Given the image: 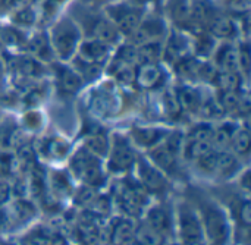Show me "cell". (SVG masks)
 <instances>
[{
    "instance_id": "1",
    "label": "cell",
    "mask_w": 251,
    "mask_h": 245,
    "mask_svg": "<svg viewBox=\"0 0 251 245\" xmlns=\"http://www.w3.org/2000/svg\"><path fill=\"white\" fill-rule=\"evenodd\" d=\"M79 29L71 19H62L51 31L50 46L54 53L62 59L68 60L74 56L79 43Z\"/></svg>"
},
{
    "instance_id": "2",
    "label": "cell",
    "mask_w": 251,
    "mask_h": 245,
    "mask_svg": "<svg viewBox=\"0 0 251 245\" xmlns=\"http://www.w3.org/2000/svg\"><path fill=\"white\" fill-rule=\"evenodd\" d=\"M71 168L74 173L79 179H82L88 187H99L104 181L99 159L87 150H79L74 156Z\"/></svg>"
},
{
    "instance_id": "3",
    "label": "cell",
    "mask_w": 251,
    "mask_h": 245,
    "mask_svg": "<svg viewBox=\"0 0 251 245\" xmlns=\"http://www.w3.org/2000/svg\"><path fill=\"white\" fill-rule=\"evenodd\" d=\"M179 235L185 245H201L203 243L201 225L188 209H182L179 213Z\"/></svg>"
},
{
    "instance_id": "4",
    "label": "cell",
    "mask_w": 251,
    "mask_h": 245,
    "mask_svg": "<svg viewBox=\"0 0 251 245\" xmlns=\"http://www.w3.org/2000/svg\"><path fill=\"white\" fill-rule=\"evenodd\" d=\"M135 162V153L131 148V146L121 140L118 135L115 137V144L112 147V154L109 160V169L113 172H124L128 171Z\"/></svg>"
},
{
    "instance_id": "5",
    "label": "cell",
    "mask_w": 251,
    "mask_h": 245,
    "mask_svg": "<svg viewBox=\"0 0 251 245\" xmlns=\"http://www.w3.org/2000/svg\"><path fill=\"white\" fill-rule=\"evenodd\" d=\"M165 81V72L157 63H140L134 72V82L143 90H153Z\"/></svg>"
},
{
    "instance_id": "6",
    "label": "cell",
    "mask_w": 251,
    "mask_h": 245,
    "mask_svg": "<svg viewBox=\"0 0 251 245\" xmlns=\"http://www.w3.org/2000/svg\"><path fill=\"white\" fill-rule=\"evenodd\" d=\"M112 18H113L112 22L115 24L119 34H125V35H131L141 22V13L126 6H118L112 9Z\"/></svg>"
},
{
    "instance_id": "7",
    "label": "cell",
    "mask_w": 251,
    "mask_h": 245,
    "mask_svg": "<svg viewBox=\"0 0 251 245\" xmlns=\"http://www.w3.org/2000/svg\"><path fill=\"white\" fill-rule=\"evenodd\" d=\"M204 225H206L207 237L210 238L212 243L219 245L226 240V235H228L226 220H225V216L218 209H207L206 210Z\"/></svg>"
},
{
    "instance_id": "8",
    "label": "cell",
    "mask_w": 251,
    "mask_h": 245,
    "mask_svg": "<svg viewBox=\"0 0 251 245\" xmlns=\"http://www.w3.org/2000/svg\"><path fill=\"white\" fill-rule=\"evenodd\" d=\"M163 34H165L163 22L160 19H157V18H150V19L141 21L140 25L137 26V29L129 37H131L134 46H140L143 43L157 40Z\"/></svg>"
},
{
    "instance_id": "9",
    "label": "cell",
    "mask_w": 251,
    "mask_h": 245,
    "mask_svg": "<svg viewBox=\"0 0 251 245\" xmlns=\"http://www.w3.org/2000/svg\"><path fill=\"white\" fill-rule=\"evenodd\" d=\"M107 56H109V44L96 38L84 41L79 47V59L88 63L100 65L107 59Z\"/></svg>"
},
{
    "instance_id": "10",
    "label": "cell",
    "mask_w": 251,
    "mask_h": 245,
    "mask_svg": "<svg viewBox=\"0 0 251 245\" xmlns=\"http://www.w3.org/2000/svg\"><path fill=\"white\" fill-rule=\"evenodd\" d=\"M140 178L144 185L151 193H162L166 190V179L160 169L149 165L144 160H140Z\"/></svg>"
},
{
    "instance_id": "11",
    "label": "cell",
    "mask_w": 251,
    "mask_h": 245,
    "mask_svg": "<svg viewBox=\"0 0 251 245\" xmlns=\"http://www.w3.org/2000/svg\"><path fill=\"white\" fill-rule=\"evenodd\" d=\"M119 203L125 213L131 216H138L144 206V196L141 191L134 190L131 187H124L119 191Z\"/></svg>"
},
{
    "instance_id": "12",
    "label": "cell",
    "mask_w": 251,
    "mask_h": 245,
    "mask_svg": "<svg viewBox=\"0 0 251 245\" xmlns=\"http://www.w3.org/2000/svg\"><path fill=\"white\" fill-rule=\"evenodd\" d=\"M209 32L212 37H218V38H231L235 35L237 32V26L234 24V21L228 16H216L213 15V18L209 21Z\"/></svg>"
},
{
    "instance_id": "13",
    "label": "cell",
    "mask_w": 251,
    "mask_h": 245,
    "mask_svg": "<svg viewBox=\"0 0 251 245\" xmlns=\"http://www.w3.org/2000/svg\"><path fill=\"white\" fill-rule=\"evenodd\" d=\"M215 85H218V88L221 91H238L243 82L241 78V72L240 71H216L213 75Z\"/></svg>"
},
{
    "instance_id": "14",
    "label": "cell",
    "mask_w": 251,
    "mask_h": 245,
    "mask_svg": "<svg viewBox=\"0 0 251 245\" xmlns=\"http://www.w3.org/2000/svg\"><path fill=\"white\" fill-rule=\"evenodd\" d=\"M213 15V4L210 0H190V22L196 25L209 24Z\"/></svg>"
},
{
    "instance_id": "15",
    "label": "cell",
    "mask_w": 251,
    "mask_h": 245,
    "mask_svg": "<svg viewBox=\"0 0 251 245\" xmlns=\"http://www.w3.org/2000/svg\"><path fill=\"white\" fill-rule=\"evenodd\" d=\"M57 84H59L62 93L74 94L81 88L82 79L76 71L60 66V68H57Z\"/></svg>"
},
{
    "instance_id": "16",
    "label": "cell",
    "mask_w": 251,
    "mask_h": 245,
    "mask_svg": "<svg viewBox=\"0 0 251 245\" xmlns=\"http://www.w3.org/2000/svg\"><path fill=\"white\" fill-rule=\"evenodd\" d=\"M134 232L135 228L131 220H116L110 234L112 245H134Z\"/></svg>"
},
{
    "instance_id": "17",
    "label": "cell",
    "mask_w": 251,
    "mask_h": 245,
    "mask_svg": "<svg viewBox=\"0 0 251 245\" xmlns=\"http://www.w3.org/2000/svg\"><path fill=\"white\" fill-rule=\"evenodd\" d=\"M119 31L116 29L115 24L109 19L100 18L96 19L93 24V38L100 40L106 44H112L118 40Z\"/></svg>"
},
{
    "instance_id": "18",
    "label": "cell",
    "mask_w": 251,
    "mask_h": 245,
    "mask_svg": "<svg viewBox=\"0 0 251 245\" xmlns=\"http://www.w3.org/2000/svg\"><path fill=\"white\" fill-rule=\"evenodd\" d=\"M176 98L181 106V110L185 112H199L203 104L200 93L191 87H181L176 93Z\"/></svg>"
},
{
    "instance_id": "19",
    "label": "cell",
    "mask_w": 251,
    "mask_h": 245,
    "mask_svg": "<svg viewBox=\"0 0 251 245\" xmlns=\"http://www.w3.org/2000/svg\"><path fill=\"white\" fill-rule=\"evenodd\" d=\"M216 63L221 71H240L238 50L231 44L222 46L216 50Z\"/></svg>"
},
{
    "instance_id": "20",
    "label": "cell",
    "mask_w": 251,
    "mask_h": 245,
    "mask_svg": "<svg viewBox=\"0 0 251 245\" xmlns=\"http://www.w3.org/2000/svg\"><path fill=\"white\" fill-rule=\"evenodd\" d=\"M162 44L159 40L143 43L137 47V60L140 63H157L162 56Z\"/></svg>"
},
{
    "instance_id": "21",
    "label": "cell",
    "mask_w": 251,
    "mask_h": 245,
    "mask_svg": "<svg viewBox=\"0 0 251 245\" xmlns=\"http://www.w3.org/2000/svg\"><path fill=\"white\" fill-rule=\"evenodd\" d=\"M150 157L156 163V166L166 172H174L176 169V154L172 153L166 146H160L151 150Z\"/></svg>"
},
{
    "instance_id": "22",
    "label": "cell",
    "mask_w": 251,
    "mask_h": 245,
    "mask_svg": "<svg viewBox=\"0 0 251 245\" xmlns=\"http://www.w3.org/2000/svg\"><path fill=\"white\" fill-rule=\"evenodd\" d=\"M134 243L137 245H163V234L153 229L150 225L143 223L134 232Z\"/></svg>"
},
{
    "instance_id": "23",
    "label": "cell",
    "mask_w": 251,
    "mask_h": 245,
    "mask_svg": "<svg viewBox=\"0 0 251 245\" xmlns=\"http://www.w3.org/2000/svg\"><path fill=\"white\" fill-rule=\"evenodd\" d=\"M187 40L182 37V35H176V34H172V37L169 38L168 44H166V49H163L162 54L168 59V62H178L181 57L187 56Z\"/></svg>"
},
{
    "instance_id": "24",
    "label": "cell",
    "mask_w": 251,
    "mask_h": 245,
    "mask_svg": "<svg viewBox=\"0 0 251 245\" xmlns=\"http://www.w3.org/2000/svg\"><path fill=\"white\" fill-rule=\"evenodd\" d=\"M235 126L232 123H224L221 126H218L215 131H213V135H212V146H213V150L216 151H221V150H225L229 144H231V138L235 132Z\"/></svg>"
},
{
    "instance_id": "25",
    "label": "cell",
    "mask_w": 251,
    "mask_h": 245,
    "mask_svg": "<svg viewBox=\"0 0 251 245\" xmlns=\"http://www.w3.org/2000/svg\"><path fill=\"white\" fill-rule=\"evenodd\" d=\"M147 225L160 234H165L171 229V216L163 207H153L147 215Z\"/></svg>"
},
{
    "instance_id": "26",
    "label": "cell",
    "mask_w": 251,
    "mask_h": 245,
    "mask_svg": "<svg viewBox=\"0 0 251 245\" xmlns=\"http://www.w3.org/2000/svg\"><path fill=\"white\" fill-rule=\"evenodd\" d=\"M200 65H201V63H200L197 59L184 56V57H181V59L175 63V69H176V74H178L181 78L191 79V78L199 76Z\"/></svg>"
},
{
    "instance_id": "27",
    "label": "cell",
    "mask_w": 251,
    "mask_h": 245,
    "mask_svg": "<svg viewBox=\"0 0 251 245\" xmlns=\"http://www.w3.org/2000/svg\"><path fill=\"white\" fill-rule=\"evenodd\" d=\"M237 169V157L225 150L216 151V163H215V172L222 175H231Z\"/></svg>"
},
{
    "instance_id": "28",
    "label": "cell",
    "mask_w": 251,
    "mask_h": 245,
    "mask_svg": "<svg viewBox=\"0 0 251 245\" xmlns=\"http://www.w3.org/2000/svg\"><path fill=\"white\" fill-rule=\"evenodd\" d=\"M162 135H163L162 129H154V128H134L132 129L134 140L140 146H144V147L156 144Z\"/></svg>"
},
{
    "instance_id": "29",
    "label": "cell",
    "mask_w": 251,
    "mask_h": 245,
    "mask_svg": "<svg viewBox=\"0 0 251 245\" xmlns=\"http://www.w3.org/2000/svg\"><path fill=\"white\" fill-rule=\"evenodd\" d=\"M85 150L90 151L93 156L99 157V156H106L107 151H109V143H107V138L106 135L97 132V134H93L90 135L87 140H85Z\"/></svg>"
},
{
    "instance_id": "30",
    "label": "cell",
    "mask_w": 251,
    "mask_h": 245,
    "mask_svg": "<svg viewBox=\"0 0 251 245\" xmlns=\"http://www.w3.org/2000/svg\"><path fill=\"white\" fill-rule=\"evenodd\" d=\"M34 215H35L34 206L29 201H25V200H18L10 207V216L18 223H22V222L29 220Z\"/></svg>"
},
{
    "instance_id": "31",
    "label": "cell",
    "mask_w": 251,
    "mask_h": 245,
    "mask_svg": "<svg viewBox=\"0 0 251 245\" xmlns=\"http://www.w3.org/2000/svg\"><path fill=\"white\" fill-rule=\"evenodd\" d=\"M28 47L31 49V51L38 56L43 60H47L49 56L51 54V46H50V40L46 35H35L32 40L28 41Z\"/></svg>"
},
{
    "instance_id": "32",
    "label": "cell",
    "mask_w": 251,
    "mask_h": 245,
    "mask_svg": "<svg viewBox=\"0 0 251 245\" xmlns=\"http://www.w3.org/2000/svg\"><path fill=\"white\" fill-rule=\"evenodd\" d=\"M231 146H232V150L237 153V154H247L250 151L251 146V138L250 134L247 129H237L231 138Z\"/></svg>"
},
{
    "instance_id": "33",
    "label": "cell",
    "mask_w": 251,
    "mask_h": 245,
    "mask_svg": "<svg viewBox=\"0 0 251 245\" xmlns=\"http://www.w3.org/2000/svg\"><path fill=\"white\" fill-rule=\"evenodd\" d=\"M69 146L65 140L60 138H50L44 146V153L53 159H62L68 154Z\"/></svg>"
},
{
    "instance_id": "34",
    "label": "cell",
    "mask_w": 251,
    "mask_h": 245,
    "mask_svg": "<svg viewBox=\"0 0 251 245\" xmlns=\"http://www.w3.org/2000/svg\"><path fill=\"white\" fill-rule=\"evenodd\" d=\"M16 65V71L21 72L22 75L25 76H38L41 74V65L35 60V59H31V57H21L15 62Z\"/></svg>"
},
{
    "instance_id": "35",
    "label": "cell",
    "mask_w": 251,
    "mask_h": 245,
    "mask_svg": "<svg viewBox=\"0 0 251 245\" xmlns=\"http://www.w3.org/2000/svg\"><path fill=\"white\" fill-rule=\"evenodd\" d=\"M187 156L190 159H201L210 151H213V146L210 141H188L187 144Z\"/></svg>"
},
{
    "instance_id": "36",
    "label": "cell",
    "mask_w": 251,
    "mask_h": 245,
    "mask_svg": "<svg viewBox=\"0 0 251 245\" xmlns=\"http://www.w3.org/2000/svg\"><path fill=\"white\" fill-rule=\"evenodd\" d=\"M134 72H135V71L132 69V66L115 60L113 75H115V78H116L121 84H132V82H134Z\"/></svg>"
},
{
    "instance_id": "37",
    "label": "cell",
    "mask_w": 251,
    "mask_h": 245,
    "mask_svg": "<svg viewBox=\"0 0 251 245\" xmlns=\"http://www.w3.org/2000/svg\"><path fill=\"white\" fill-rule=\"evenodd\" d=\"M241 97L238 94V91H221V98H219V103L221 106L224 107L225 112L228 110H240V104H241Z\"/></svg>"
},
{
    "instance_id": "38",
    "label": "cell",
    "mask_w": 251,
    "mask_h": 245,
    "mask_svg": "<svg viewBox=\"0 0 251 245\" xmlns=\"http://www.w3.org/2000/svg\"><path fill=\"white\" fill-rule=\"evenodd\" d=\"M115 60L121 62V63H125V65H129V66H134L135 63H138V60H137V46L126 44V46L121 47Z\"/></svg>"
},
{
    "instance_id": "39",
    "label": "cell",
    "mask_w": 251,
    "mask_h": 245,
    "mask_svg": "<svg viewBox=\"0 0 251 245\" xmlns=\"http://www.w3.org/2000/svg\"><path fill=\"white\" fill-rule=\"evenodd\" d=\"M172 15L181 24L190 22V0H174Z\"/></svg>"
},
{
    "instance_id": "40",
    "label": "cell",
    "mask_w": 251,
    "mask_h": 245,
    "mask_svg": "<svg viewBox=\"0 0 251 245\" xmlns=\"http://www.w3.org/2000/svg\"><path fill=\"white\" fill-rule=\"evenodd\" d=\"M215 128L209 123H199L190 132V141H210Z\"/></svg>"
},
{
    "instance_id": "41",
    "label": "cell",
    "mask_w": 251,
    "mask_h": 245,
    "mask_svg": "<svg viewBox=\"0 0 251 245\" xmlns=\"http://www.w3.org/2000/svg\"><path fill=\"white\" fill-rule=\"evenodd\" d=\"M196 49H197V53H199L200 56H209L210 53H213V51L216 50L215 37H212L210 34L200 35V37L197 38Z\"/></svg>"
},
{
    "instance_id": "42",
    "label": "cell",
    "mask_w": 251,
    "mask_h": 245,
    "mask_svg": "<svg viewBox=\"0 0 251 245\" xmlns=\"http://www.w3.org/2000/svg\"><path fill=\"white\" fill-rule=\"evenodd\" d=\"M163 106H165V110L169 116L172 118H176L182 110H181V106L178 103V98H176V93L174 91H166L165 96H163Z\"/></svg>"
},
{
    "instance_id": "43",
    "label": "cell",
    "mask_w": 251,
    "mask_h": 245,
    "mask_svg": "<svg viewBox=\"0 0 251 245\" xmlns=\"http://www.w3.org/2000/svg\"><path fill=\"white\" fill-rule=\"evenodd\" d=\"M199 112L204 118H221L225 113V110L221 106V103L219 101H215V100H210L207 103H203Z\"/></svg>"
},
{
    "instance_id": "44",
    "label": "cell",
    "mask_w": 251,
    "mask_h": 245,
    "mask_svg": "<svg viewBox=\"0 0 251 245\" xmlns=\"http://www.w3.org/2000/svg\"><path fill=\"white\" fill-rule=\"evenodd\" d=\"M13 19H15L16 24H19V25H26V26H28V25L34 24V21H35V13H34V10L31 9V6H28V7H24V9L15 12V13H13Z\"/></svg>"
},
{
    "instance_id": "45",
    "label": "cell",
    "mask_w": 251,
    "mask_h": 245,
    "mask_svg": "<svg viewBox=\"0 0 251 245\" xmlns=\"http://www.w3.org/2000/svg\"><path fill=\"white\" fill-rule=\"evenodd\" d=\"M24 37L13 29V28H4L1 29V43L3 44H12V46H22L24 44Z\"/></svg>"
},
{
    "instance_id": "46",
    "label": "cell",
    "mask_w": 251,
    "mask_h": 245,
    "mask_svg": "<svg viewBox=\"0 0 251 245\" xmlns=\"http://www.w3.org/2000/svg\"><path fill=\"white\" fill-rule=\"evenodd\" d=\"M13 165H15L13 156H10L7 153H0V178L10 175Z\"/></svg>"
},
{
    "instance_id": "47",
    "label": "cell",
    "mask_w": 251,
    "mask_h": 245,
    "mask_svg": "<svg viewBox=\"0 0 251 245\" xmlns=\"http://www.w3.org/2000/svg\"><path fill=\"white\" fill-rule=\"evenodd\" d=\"M32 1H34V0H0L3 9L9 10V12H12V13L18 12V10L24 9V7L31 6Z\"/></svg>"
},
{
    "instance_id": "48",
    "label": "cell",
    "mask_w": 251,
    "mask_h": 245,
    "mask_svg": "<svg viewBox=\"0 0 251 245\" xmlns=\"http://www.w3.org/2000/svg\"><path fill=\"white\" fill-rule=\"evenodd\" d=\"M250 51H249V46H243L238 50V65H240V71H243L244 74H249L250 71Z\"/></svg>"
},
{
    "instance_id": "49",
    "label": "cell",
    "mask_w": 251,
    "mask_h": 245,
    "mask_svg": "<svg viewBox=\"0 0 251 245\" xmlns=\"http://www.w3.org/2000/svg\"><path fill=\"white\" fill-rule=\"evenodd\" d=\"M51 184H53V188L56 191H68L69 190V181L66 179V176L60 172H56L53 173V178H51Z\"/></svg>"
},
{
    "instance_id": "50",
    "label": "cell",
    "mask_w": 251,
    "mask_h": 245,
    "mask_svg": "<svg viewBox=\"0 0 251 245\" xmlns=\"http://www.w3.org/2000/svg\"><path fill=\"white\" fill-rule=\"evenodd\" d=\"M181 144H182V137H181V134L175 132V134H171V135H169L168 143H166L165 146H166L172 153L178 154L179 150H181Z\"/></svg>"
},
{
    "instance_id": "51",
    "label": "cell",
    "mask_w": 251,
    "mask_h": 245,
    "mask_svg": "<svg viewBox=\"0 0 251 245\" xmlns=\"http://www.w3.org/2000/svg\"><path fill=\"white\" fill-rule=\"evenodd\" d=\"M240 220L244 226H249L251 223V204L250 201H244L240 206Z\"/></svg>"
},
{
    "instance_id": "52",
    "label": "cell",
    "mask_w": 251,
    "mask_h": 245,
    "mask_svg": "<svg viewBox=\"0 0 251 245\" xmlns=\"http://www.w3.org/2000/svg\"><path fill=\"white\" fill-rule=\"evenodd\" d=\"M96 198V194L93 191V187H88V188H82L78 194V201L82 203V204H91Z\"/></svg>"
},
{
    "instance_id": "53",
    "label": "cell",
    "mask_w": 251,
    "mask_h": 245,
    "mask_svg": "<svg viewBox=\"0 0 251 245\" xmlns=\"http://www.w3.org/2000/svg\"><path fill=\"white\" fill-rule=\"evenodd\" d=\"M91 204H93V207H94L97 215H106L109 212V209H110V204H109V201L104 197L94 198V201Z\"/></svg>"
},
{
    "instance_id": "54",
    "label": "cell",
    "mask_w": 251,
    "mask_h": 245,
    "mask_svg": "<svg viewBox=\"0 0 251 245\" xmlns=\"http://www.w3.org/2000/svg\"><path fill=\"white\" fill-rule=\"evenodd\" d=\"M25 125L31 129H35L41 125V116L35 112H29L28 115H25Z\"/></svg>"
},
{
    "instance_id": "55",
    "label": "cell",
    "mask_w": 251,
    "mask_h": 245,
    "mask_svg": "<svg viewBox=\"0 0 251 245\" xmlns=\"http://www.w3.org/2000/svg\"><path fill=\"white\" fill-rule=\"evenodd\" d=\"M62 1H65V0H47L46 4H44V12H46V15H47V16L54 15V12L59 9V6L62 4Z\"/></svg>"
},
{
    "instance_id": "56",
    "label": "cell",
    "mask_w": 251,
    "mask_h": 245,
    "mask_svg": "<svg viewBox=\"0 0 251 245\" xmlns=\"http://www.w3.org/2000/svg\"><path fill=\"white\" fill-rule=\"evenodd\" d=\"M9 196H10V188H9V185H7L6 182L0 181V204L4 203V201H7Z\"/></svg>"
},
{
    "instance_id": "57",
    "label": "cell",
    "mask_w": 251,
    "mask_h": 245,
    "mask_svg": "<svg viewBox=\"0 0 251 245\" xmlns=\"http://www.w3.org/2000/svg\"><path fill=\"white\" fill-rule=\"evenodd\" d=\"M3 220H4V216H3V213L0 212V228H1V225H3Z\"/></svg>"
},
{
    "instance_id": "58",
    "label": "cell",
    "mask_w": 251,
    "mask_h": 245,
    "mask_svg": "<svg viewBox=\"0 0 251 245\" xmlns=\"http://www.w3.org/2000/svg\"><path fill=\"white\" fill-rule=\"evenodd\" d=\"M1 76H3V68H1V63H0V81H1Z\"/></svg>"
},
{
    "instance_id": "59",
    "label": "cell",
    "mask_w": 251,
    "mask_h": 245,
    "mask_svg": "<svg viewBox=\"0 0 251 245\" xmlns=\"http://www.w3.org/2000/svg\"><path fill=\"white\" fill-rule=\"evenodd\" d=\"M0 46H3V43H1V29H0Z\"/></svg>"
}]
</instances>
